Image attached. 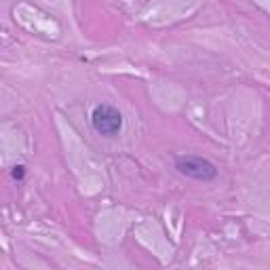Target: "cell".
Returning a JSON list of instances; mask_svg holds the SVG:
<instances>
[{
	"label": "cell",
	"instance_id": "2",
	"mask_svg": "<svg viewBox=\"0 0 270 270\" xmlns=\"http://www.w3.org/2000/svg\"><path fill=\"white\" fill-rule=\"evenodd\" d=\"M91 125L103 137H114L123 129V114L110 103H100L91 112Z\"/></svg>",
	"mask_w": 270,
	"mask_h": 270
},
{
	"label": "cell",
	"instance_id": "1",
	"mask_svg": "<svg viewBox=\"0 0 270 270\" xmlns=\"http://www.w3.org/2000/svg\"><path fill=\"white\" fill-rule=\"evenodd\" d=\"M175 169L177 173H182L190 179H197V182H213L217 177V167L202 159V156H194V154H182L175 156Z\"/></svg>",
	"mask_w": 270,
	"mask_h": 270
},
{
	"label": "cell",
	"instance_id": "3",
	"mask_svg": "<svg viewBox=\"0 0 270 270\" xmlns=\"http://www.w3.org/2000/svg\"><path fill=\"white\" fill-rule=\"evenodd\" d=\"M11 175H13V179H19V182H21V179L26 177V167H24V165H15Z\"/></svg>",
	"mask_w": 270,
	"mask_h": 270
}]
</instances>
